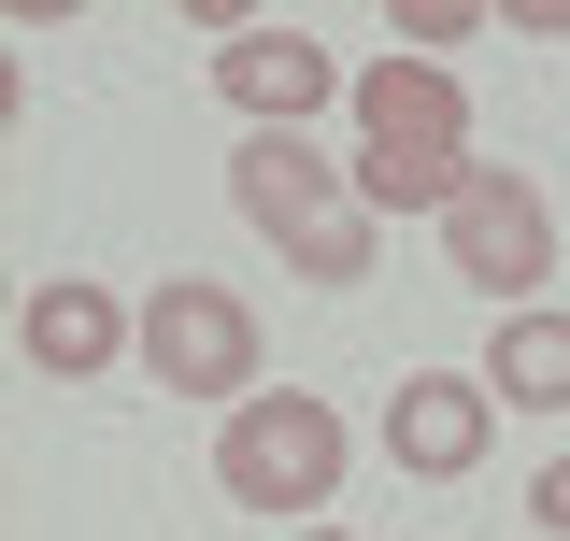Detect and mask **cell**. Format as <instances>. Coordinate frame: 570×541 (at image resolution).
<instances>
[{
    "instance_id": "7",
    "label": "cell",
    "mask_w": 570,
    "mask_h": 541,
    "mask_svg": "<svg viewBox=\"0 0 570 541\" xmlns=\"http://www.w3.org/2000/svg\"><path fill=\"white\" fill-rule=\"evenodd\" d=\"M214 86H228V115H243V129H299V115H328V100H343V58H328L314 29H228Z\"/></svg>"
},
{
    "instance_id": "2",
    "label": "cell",
    "mask_w": 570,
    "mask_h": 541,
    "mask_svg": "<svg viewBox=\"0 0 570 541\" xmlns=\"http://www.w3.org/2000/svg\"><path fill=\"white\" fill-rule=\"evenodd\" d=\"M228 200H243V228H257V243H285V270H299V285H371V257H385V214L356 200V171H328L299 129H243Z\"/></svg>"
},
{
    "instance_id": "11",
    "label": "cell",
    "mask_w": 570,
    "mask_h": 541,
    "mask_svg": "<svg viewBox=\"0 0 570 541\" xmlns=\"http://www.w3.org/2000/svg\"><path fill=\"white\" fill-rule=\"evenodd\" d=\"M528 528H557V541H570V456H557L542 484H528Z\"/></svg>"
},
{
    "instance_id": "9",
    "label": "cell",
    "mask_w": 570,
    "mask_h": 541,
    "mask_svg": "<svg viewBox=\"0 0 570 541\" xmlns=\"http://www.w3.org/2000/svg\"><path fill=\"white\" fill-rule=\"evenodd\" d=\"M485 400L570 413V314H557V299H528V314H499V328H485Z\"/></svg>"
},
{
    "instance_id": "6",
    "label": "cell",
    "mask_w": 570,
    "mask_h": 541,
    "mask_svg": "<svg viewBox=\"0 0 570 541\" xmlns=\"http://www.w3.org/2000/svg\"><path fill=\"white\" fill-rule=\"evenodd\" d=\"M485 442H499V400H485V371H414L400 400H385V456L414 484H456V471H485Z\"/></svg>"
},
{
    "instance_id": "5",
    "label": "cell",
    "mask_w": 570,
    "mask_h": 541,
    "mask_svg": "<svg viewBox=\"0 0 570 541\" xmlns=\"http://www.w3.org/2000/svg\"><path fill=\"white\" fill-rule=\"evenodd\" d=\"M442 257H456V285H485L499 314H528V285L557 270V214H542V186H528V171H471L456 214H442Z\"/></svg>"
},
{
    "instance_id": "10",
    "label": "cell",
    "mask_w": 570,
    "mask_h": 541,
    "mask_svg": "<svg viewBox=\"0 0 570 541\" xmlns=\"http://www.w3.org/2000/svg\"><path fill=\"white\" fill-rule=\"evenodd\" d=\"M471 29H485L471 0H400V43H471Z\"/></svg>"
},
{
    "instance_id": "4",
    "label": "cell",
    "mask_w": 570,
    "mask_h": 541,
    "mask_svg": "<svg viewBox=\"0 0 570 541\" xmlns=\"http://www.w3.org/2000/svg\"><path fill=\"white\" fill-rule=\"evenodd\" d=\"M142 371L171 385V400H257V314L228 299V285H200V270H171L157 299H142Z\"/></svg>"
},
{
    "instance_id": "12",
    "label": "cell",
    "mask_w": 570,
    "mask_h": 541,
    "mask_svg": "<svg viewBox=\"0 0 570 541\" xmlns=\"http://www.w3.org/2000/svg\"><path fill=\"white\" fill-rule=\"evenodd\" d=\"M299 541H356V528H299Z\"/></svg>"
},
{
    "instance_id": "8",
    "label": "cell",
    "mask_w": 570,
    "mask_h": 541,
    "mask_svg": "<svg viewBox=\"0 0 570 541\" xmlns=\"http://www.w3.org/2000/svg\"><path fill=\"white\" fill-rule=\"evenodd\" d=\"M14 342H29V371H58V385H86V371H115V356H142V314H115V285H29L14 299Z\"/></svg>"
},
{
    "instance_id": "3",
    "label": "cell",
    "mask_w": 570,
    "mask_h": 541,
    "mask_svg": "<svg viewBox=\"0 0 570 541\" xmlns=\"http://www.w3.org/2000/svg\"><path fill=\"white\" fill-rule=\"evenodd\" d=\"M214 484L243 499V513H299V528H328V499H343V413L299 400V385H257V400L214 427Z\"/></svg>"
},
{
    "instance_id": "1",
    "label": "cell",
    "mask_w": 570,
    "mask_h": 541,
    "mask_svg": "<svg viewBox=\"0 0 570 541\" xmlns=\"http://www.w3.org/2000/svg\"><path fill=\"white\" fill-rule=\"evenodd\" d=\"M471 186V100L442 58H371L356 71V200L371 214H456Z\"/></svg>"
}]
</instances>
